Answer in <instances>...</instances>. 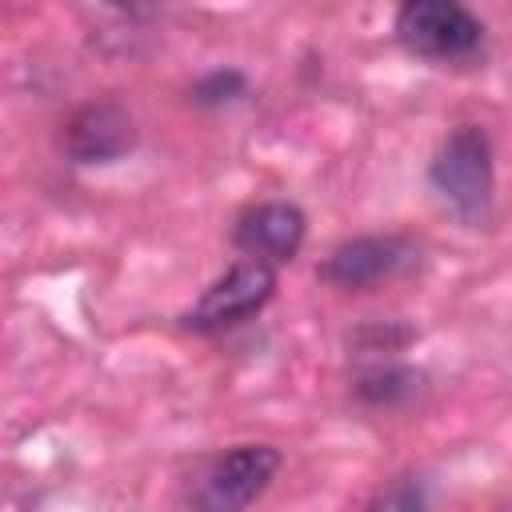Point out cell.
I'll return each instance as SVG.
<instances>
[{
    "instance_id": "6da1fadb",
    "label": "cell",
    "mask_w": 512,
    "mask_h": 512,
    "mask_svg": "<svg viewBox=\"0 0 512 512\" xmlns=\"http://www.w3.org/2000/svg\"><path fill=\"white\" fill-rule=\"evenodd\" d=\"M432 188L456 216L484 220L492 204V148L476 124H460L440 144L432 160Z\"/></svg>"
},
{
    "instance_id": "7a4b0ae2",
    "label": "cell",
    "mask_w": 512,
    "mask_h": 512,
    "mask_svg": "<svg viewBox=\"0 0 512 512\" xmlns=\"http://www.w3.org/2000/svg\"><path fill=\"white\" fill-rule=\"evenodd\" d=\"M396 32L408 52L424 60H464L480 48V20L448 0H412L396 16Z\"/></svg>"
},
{
    "instance_id": "3957f363",
    "label": "cell",
    "mask_w": 512,
    "mask_h": 512,
    "mask_svg": "<svg viewBox=\"0 0 512 512\" xmlns=\"http://www.w3.org/2000/svg\"><path fill=\"white\" fill-rule=\"evenodd\" d=\"M280 456L268 444H240L232 452H224L220 460L208 464V472L196 480L192 504L200 512H244L264 484L272 480Z\"/></svg>"
},
{
    "instance_id": "277c9868",
    "label": "cell",
    "mask_w": 512,
    "mask_h": 512,
    "mask_svg": "<svg viewBox=\"0 0 512 512\" xmlns=\"http://www.w3.org/2000/svg\"><path fill=\"white\" fill-rule=\"evenodd\" d=\"M272 288H276L272 268L260 264V260H244V264L228 268V272L200 296V304L188 312V324H192V328H204V332H208V328H228V324H236V320L260 312V308L268 304Z\"/></svg>"
},
{
    "instance_id": "5b68a950",
    "label": "cell",
    "mask_w": 512,
    "mask_h": 512,
    "mask_svg": "<svg viewBox=\"0 0 512 512\" xmlns=\"http://www.w3.org/2000/svg\"><path fill=\"white\" fill-rule=\"evenodd\" d=\"M408 260H412V248L404 240H396V236H360V240L340 244L324 260L320 276L336 288H368V284H380L392 272H400Z\"/></svg>"
},
{
    "instance_id": "8992f818",
    "label": "cell",
    "mask_w": 512,
    "mask_h": 512,
    "mask_svg": "<svg viewBox=\"0 0 512 512\" xmlns=\"http://www.w3.org/2000/svg\"><path fill=\"white\" fill-rule=\"evenodd\" d=\"M304 240V216L296 204L272 200L260 208H248L236 224V248L248 252L252 260H292Z\"/></svg>"
},
{
    "instance_id": "52a82bcc",
    "label": "cell",
    "mask_w": 512,
    "mask_h": 512,
    "mask_svg": "<svg viewBox=\"0 0 512 512\" xmlns=\"http://www.w3.org/2000/svg\"><path fill=\"white\" fill-rule=\"evenodd\" d=\"M132 148V120L116 104H88L68 124V152L80 164H104Z\"/></svg>"
},
{
    "instance_id": "ba28073f",
    "label": "cell",
    "mask_w": 512,
    "mask_h": 512,
    "mask_svg": "<svg viewBox=\"0 0 512 512\" xmlns=\"http://www.w3.org/2000/svg\"><path fill=\"white\" fill-rule=\"evenodd\" d=\"M240 88H244L240 72H212L208 80H200V84H196V100L216 104V100H228V96H232V92H240Z\"/></svg>"
},
{
    "instance_id": "9c48e42d",
    "label": "cell",
    "mask_w": 512,
    "mask_h": 512,
    "mask_svg": "<svg viewBox=\"0 0 512 512\" xmlns=\"http://www.w3.org/2000/svg\"><path fill=\"white\" fill-rule=\"evenodd\" d=\"M368 512H420V488L416 484H396Z\"/></svg>"
}]
</instances>
